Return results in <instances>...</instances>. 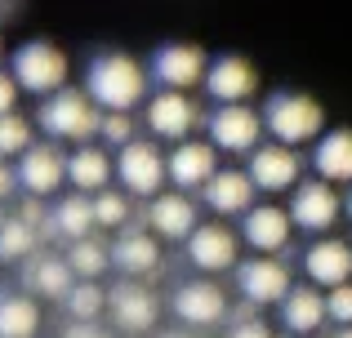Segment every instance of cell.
<instances>
[{
    "label": "cell",
    "instance_id": "obj_40",
    "mask_svg": "<svg viewBox=\"0 0 352 338\" xmlns=\"http://www.w3.org/2000/svg\"><path fill=\"white\" fill-rule=\"evenodd\" d=\"M335 338H352V325H344V330H339V334H335Z\"/></svg>",
    "mask_w": 352,
    "mask_h": 338
},
{
    "label": "cell",
    "instance_id": "obj_41",
    "mask_svg": "<svg viewBox=\"0 0 352 338\" xmlns=\"http://www.w3.org/2000/svg\"><path fill=\"white\" fill-rule=\"evenodd\" d=\"M344 205H348V218H352V191H348V200H344Z\"/></svg>",
    "mask_w": 352,
    "mask_h": 338
},
{
    "label": "cell",
    "instance_id": "obj_14",
    "mask_svg": "<svg viewBox=\"0 0 352 338\" xmlns=\"http://www.w3.org/2000/svg\"><path fill=\"white\" fill-rule=\"evenodd\" d=\"M174 316H179L183 325H192V330H210V325H223L228 321V294L214 285V280H188V285L174 289L170 298Z\"/></svg>",
    "mask_w": 352,
    "mask_h": 338
},
{
    "label": "cell",
    "instance_id": "obj_44",
    "mask_svg": "<svg viewBox=\"0 0 352 338\" xmlns=\"http://www.w3.org/2000/svg\"><path fill=\"white\" fill-rule=\"evenodd\" d=\"M285 338H294V334H285Z\"/></svg>",
    "mask_w": 352,
    "mask_h": 338
},
{
    "label": "cell",
    "instance_id": "obj_37",
    "mask_svg": "<svg viewBox=\"0 0 352 338\" xmlns=\"http://www.w3.org/2000/svg\"><path fill=\"white\" fill-rule=\"evenodd\" d=\"M9 112H18V80L0 71V116H9Z\"/></svg>",
    "mask_w": 352,
    "mask_h": 338
},
{
    "label": "cell",
    "instance_id": "obj_36",
    "mask_svg": "<svg viewBox=\"0 0 352 338\" xmlns=\"http://www.w3.org/2000/svg\"><path fill=\"white\" fill-rule=\"evenodd\" d=\"M228 338H272V330H267L258 316H241L232 330H228Z\"/></svg>",
    "mask_w": 352,
    "mask_h": 338
},
{
    "label": "cell",
    "instance_id": "obj_23",
    "mask_svg": "<svg viewBox=\"0 0 352 338\" xmlns=\"http://www.w3.org/2000/svg\"><path fill=\"white\" fill-rule=\"evenodd\" d=\"M72 285H76V271H72L67 254H32V258L23 263V289L36 298H67Z\"/></svg>",
    "mask_w": 352,
    "mask_h": 338
},
{
    "label": "cell",
    "instance_id": "obj_1",
    "mask_svg": "<svg viewBox=\"0 0 352 338\" xmlns=\"http://www.w3.org/2000/svg\"><path fill=\"white\" fill-rule=\"evenodd\" d=\"M85 94L103 112H134L147 107V67L125 49H103L85 67Z\"/></svg>",
    "mask_w": 352,
    "mask_h": 338
},
{
    "label": "cell",
    "instance_id": "obj_10",
    "mask_svg": "<svg viewBox=\"0 0 352 338\" xmlns=\"http://www.w3.org/2000/svg\"><path fill=\"white\" fill-rule=\"evenodd\" d=\"M236 289H241V298L254 303V307H267V303L281 307L285 294L294 289L290 285V267H285L281 258H272V254H254L250 263L236 267Z\"/></svg>",
    "mask_w": 352,
    "mask_h": 338
},
{
    "label": "cell",
    "instance_id": "obj_17",
    "mask_svg": "<svg viewBox=\"0 0 352 338\" xmlns=\"http://www.w3.org/2000/svg\"><path fill=\"white\" fill-rule=\"evenodd\" d=\"M303 271L317 289H339L352 280V245L339 241V236H321V241L308 245L303 254Z\"/></svg>",
    "mask_w": 352,
    "mask_h": 338
},
{
    "label": "cell",
    "instance_id": "obj_39",
    "mask_svg": "<svg viewBox=\"0 0 352 338\" xmlns=\"http://www.w3.org/2000/svg\"><path fill=\"white\" fill-rule=\"evenodd\" d=\"M18 187H23V178H18V165H5V160H0V200H9Z\"/></svg>",
    "mask_w": 352,
    "mask_h": 338
},
{
    "label": "cell",
    "instance_id": "obj_22",
    "mask_svg": "<svg viewBox=\"0 0 352 338\" xmlns=\"http://www.w3.org/2000/svg\"><path fill=\"white\" fill-rule=\"evenodd\" d=\"M219 173V147L214 143H174L170 152V182L174 191H201Z\"/></svg>",
    "mask_w": 352,
    "mask_h": 338
},
{
    "label": "cell",
    "instance_id": "obj_26",
    "mask_svg": "<svg viewBox=\"0 0 352 338\" xmlns=\"http://www.w3.org/2000/svg\"><path fill=\"white\" fill-rule=\"evenodd\" d=\"M50 223H54V236H63L67 245L94 236V227H98L94 196H85V191H72V196H63L58 205L50 209Z\"/></svg>",
    "mask_w": 352,
    "mask_h": 338
},
{
    "label": "cell",
    "instance_id": "obj_31",
    "mask_svg": "<svg viewBox=\"0 0 352 338\" xmlns=\"http://www.w3.org/2000/svg\"><path fill=\"white\" fill-rule=\"evenodd\" d=\"M63 307H67L72 321H98V316L107 312V289L98 285V280H76L72 294L63 298Z\"/></svg>",
    "mask_w": 352,
    "mask_h": 338
},
{
    "label": "cell",
    "instance_id": "obj_12",
    "mask_svg": "<svg viewBox=\"0 0 352 338\" xmlns=\"http://www.w3.org/2000/svg\"><path fill=\"white\" fill-rule=\"evenodd\" d=\"M245 173L254 178V187L258 191H290V187H299V178H303V160H299V152L294 147H285V143H258L254 152H250V165Z\"/></svg>",
    "mask_w": 352,
    "mask_h": 338
},
{
    "label": "cell",
    "instance_id": "obj_27",
    "mask_svg": "<svg viewBox=\"0 0 352 338\" xmlns=\"http://www.w3.org/2000/svg\"><path fill=\"white\" fill-rule=\"evenodd\" d=\"M312 169L326 182H352V130H330L317 138Z\"/></svg>",
    "mask_w": 352,
    "mask_h": 338
},
{
    "label": "cell",
    "instance_id": "obj_28",
    "mask_svg": "<svg viewBox=\"0 0 352 338\" xmlns=\"http://www.w3.org/2000/svg\"><path fill=\"white\" fill-rule=\"evenodd\" d=\"M41 307L32 294H0V338H36Z\"/></svg>",
    "mask_w": 352,
    "mask_h": 338
},
{
    "label": "cell",
    "instance_id": "obj_9",
    "mask_svg": "<svg viewBox=\"0 0 352 338\" xmlns=\"http://www.w3.org/2000/svg\"><path fill=\"white\" fill-rule=\"evenodd\" d=\"M210 62H214V58H206V49H201V45L174 40V45H161V49H156L152 76H156V85H161V89H183V94H188V89L206 85Z\"/></svg>",
    "mask_w": 352,
    "mask_h": 338
},
{
    "label": "cell",
    "instance_id": "obj_33",
    "mask_svg": "<svg viewBox=\"0 0 352 338\" xmlns=\"http://www.w3.org/2000/svg\"><path fill=\"white\" fill-rule=\"evenodd\" d=\"M27 147H32V121H27V116H18V112L0 116V160L23 156Z\"/></svg>",
    "mask_w": 352,
    "mask_h": 338
},
{
    "label": "cell",
    "instance_id": "obj_24",
    "mask_svg": "<svg viewBox=\"0 0 352 338\" xmlns=\"http://www.w3.org/2000/svg\"><path fill=\"white\" fill-rule=\"evenodd\" d=\"M326 321H330L326 294H321L317 285H294L290 294H285V303H281V325H285V334H294V338L317 334Z\"/></svg>",
    "mask_w": 352,
    "mask_h": 338
},
{
    "label": "cell",
    "instance_id": "obj_2",
    "mask_svg": "<svg viewBox=\"0 0 352 338\" xmlns=\"http://www.w3.org/2000/svg\"><path fill=\"white\" fill-rule=\"evenodd\" d=\"M36 121H41V130L50 134V138L72 143V147H85V143H94L98 130H103V107H98L85 89L67 85L54 98H45L41 112H36Z\"/></svg>",
    "mask_w": 352,
    "mask_h": 338
},
{
    "label": "cell",
    "instance_id": "obj_21",
    "mask_svg": "<svg viewBox=\"0 0 352 338\" xmlns=\"http://www.w3.org/2000/svg\"><path fill=\"white\" fill-rule=\"evenodd\" d=\"M206 89L219 103H245V98L258 94V71H254V62L241 58V53H219V58L210 62Z\"/></svg>",
    "mask_w": 352,
    "mask_h": 338
},
{
    "label": "cell",
    "instance_id": "obj_20",
    "mask_svg": "<svg viewBox=\"0 0 352 338\" xmlns=\"http://www.w3.org/2000/svg\"><path fill=\"white\" fill-rule=\"evenodd\" d=\"M290 227H294L290 209H281V205H254L245 218H241V241H245L254 254H272V258H276V254L290 245Z\"/></svg>",
    "mask_w": 352,
    "mask_h": 338
},
{
    "label": "cell",
    "instance_id": "obj_43",
    "mask_svg": "<svg viewBox=\"0 0 352 338\" xmlns=\"http://www.w3.org/2000/svg\"><path fill=\"white\" fill-rule=\"evenodd\" d=\"M0 58H5V45H0Z\"/></svg>",
    "mask_w": 352,
    "mask_h": 338
},
{
    "label": "cell",
    "instance_id": "obj_7",
    "mask_svg": "<svg viewBox=\"0 0 352 338\" xmlns=\"http://www.w3.org/2000/svg\"><path fill=\"white\" fill-rule=\"evenodd\" d=\"M290 218H294V227L299 232H330V227L344 218V200H339V191H335V182H326V178H312V182H299L294 187V196H290Z\"/></svg>",
    "mask_w": 352,
    "mask_h": 338
},
{
    "label": "cell",
    "instance_id": "obj_34",
    "mask_svg": "<svg viewBox=\"0 0 352 338\" xmlns=\"http://www.w3.org/2000/svg\"><path fill=\"white\" fill-rule=\"evenodd\" d=\"M98 138L107 143V147H129L134 143V121H129V112H103V130H98Z\"/></svg>",
    "mask_w": 352,
    "mask_h": 338
},
{
    "label": "cell",
    "instance_id": "obj_11",
    "mask_svg": "<svg viewBox=\"0 0 352 338\" xmlns=\"http://www.w3.org/2000/svg\"><path fill=\"white\" fill-rule=\"evenodd\" d=\"M107 312H112L116 330L147 334L156 321H161V298H156L143 280H120V285L107 289Z\"/></svg>",
    "mask_w": 352,
    "mask_h": 338
},
{
    "label": "cell",
    "instance_id": "obj_18",
    "mask_svg": "<svg viewBox=\"0 0 352 338\" xmlns=\"http://www.w3.org/2000/svg\"><path fill=\"white\" fill-rule=\"evenodd\" d=\"M112 267L129 280L152 276V271L161 267V236H156L152 227H125L112 241Z\"/></svg>",
    "mask_w": 352,
    "mask_h": 338
},
{
    "label": "cell",
    "instance_id": "obj_25",
    "mask_svg": "<svg viewBox=\"0 0 352 338\" xmlns=\"http://www.w3.org/2000/svg\"><path fill=\"white\" fill-rule=\"evenodd\" d=\"M112 169H116V160L98 143L72 147V156H67V182L76 191H85V196H98V191L112 187Z\"/></svg>",
    "mask_w": 352,
    "mask_h": 338
},
{
    "label": "cell",
    "instance_id": "obj_32",
    "mask_svg": "<svg viewBox=\"0 0 352 338\" xmlns=\"http://www.w3.org/2000/svg\"><path fill=\"white\" fill-rule=\"evenodd\" d=\"M94 214H98V227L107 232H125L129 218H134V205H129V191H98L94 196Z\"/></svg>",
    "mask_w": 352,
    "mask_h": 338
},
{
    "label": "cell",
    "instance_id": "obj_29",
    "mask_svg": "<svg viewBox=\"0 0 352 338\" xmlns=\"http://www.w3.org/2000/svg\"><path fill=\"white\" fill-rule=\"evenodd\" d=\"M32 254H41V232L27 218L9 214L0 223V263H27Z\"/></svg>",
    "mask_w": 352,
    "mask_h": 338
},
{
    "label": "cell",
    "instance_id": "obj_30",
    "mask_svg": "<svg viewBox=\"0 0 352 338\" xmlns=\"http://www.w3.org/2000/svg\"><path fill=\"white\" fill-rule=\"evenodd\" d=\"M67 263H72V271H76V280H98L107 267H112V245L94 241V236L72 241L67 245Z\"/></svg>",
    "mask_w": 352,
    "mask_h": 338
},
{
    "label": "cell",
    "instance_id": "obj_4",
    "mask_svg": "<svg viewBox=\"0 0 352 338\" xmlns=\"http://www.w3.org/2000/svg\"><path fill=\"white\" fill-rule=\"evenodd\" d=\"M67 71L72 62L54 40H27L14 49V80L36 98H54L58 89H67Z\"/></svg>",
    "mask_w": 352,
    "mask_h": 338
},
{
    "label": "cell",
    "instance_id": "obj_3",
    "mask_svg": "<svg viewBox=\"0 0 352 338\" xmlns=\"http://www.w3.org/2000/svg\"><path fill=\"white\" fill-rule=\"evenodd\" d=\"M263 125L272 134V143H285V147H303V143H317L326 134V112L312 94H281L267 98L263 107Z\"/></svg>",
    "mask_w": 352,
    "mask_h": 338
},
{
    "label": "cell",
    "instance_id": "obj_5",
    "mask_svg": "<svg viewBox=\"0 0 352 338\" xmlns=\"http://www.w3.org/2000/svg\"><path fill=\"white\" fill-rule=\"evenodd\" d=\"M116 178L129 196L156 200L165 191V182H170V156L152 138H134L129 147L116 152Z\"/></svg>",
    "mask_w": 352,
    "mask_h": 338
},
{
    "label": "cell",
    "instance_id": "obj_6",
    "mask_svg": "<svg viewBox=\"0 0 352 338\" xmlns=\"http://www.w3.org/2000/svg\"><path fill=\"white\" fill-rule=\"evenodd\" d=\"M143 116H147V130H152L156 138L188 143L192 130L201 125V103L192 94H183V89H161V94L147 98Z\"/></svg>",
    "mask_w": 352,
    "mask_h": 338
},
{
    "label": "cell",
    "instance_id": "obj_8",
    "mask_svg": "<svg viewBox=\"0 0 352 338\" xmlns=\"http://www.w3.org/2000/svg\"><path fill=\"white\" fill-rule=\"evenodd\" d=\"M263 116L245 103H219V112L210 116V143L219 152H232V156H250L263 138Z\"/></svg>",
    "mask_w": 352,
    "mask_h": 338
},
{
    "label": "cell",
    "instance_id": "obj_35",
    "mask_svg": "<svg viewBox=\"0 0 352 338\" xmlns=\"http://www.w3.org/2000/svg\"><path fill=\"white\" fill-rule=\"evenodd\" d=\"M326 312H330V321H335L339 330L352 325V280L339 285V289H326Z\"/></svg>",
    "mask_w": 352,
    "mask_h": 338
},
{
    "label": "cell",
    "instance_id": "obj_19",
    "mask_svg": "<svg viewBox=\"0 0 352 338\" xmlns=\"http://www.w3.org/2000/svg\"><path fill=\"white\" fill-rule=\"evenodd\" d=\"M254 178H250L245 169H219L214 178L201 187V205L210 209V214H219V218H232L241 214L245 218L250 209H254Z\"/></svg>",
    "mask_w": 352,
    "mask_h": 338
},
{
    "label": "cell",
    "instance_id": "obj_42",
    "mask_svg": "<svg viewBox=\"0 0 352 338\" xmlns=\"http://www.w3.org/2000/svg\"><path fill=\"white\" fill-rule=\"evenodd\" d=\"M161 338H192V334H161Z\"/></svg>",
    "mask_w": 352,
    "mask_h": 338
},
{
    "label": "cell",
    "instance_id": "obj_13",
    "mask_svg": "<svg viewBox=\"0 0 352 338\" xmlns=\"http://www.w3.org/2000/svg\"><path fill=\"white\" fill-rule=\"evenodd\" d=\"M236 254H241V241H236L232 227H223V223H201L197 232L188 236V263L197 271H206V276L236 271L241 267Z\"/></svg>",
    "mask_w": 352,
    "mask_h": 338
},
{
    "label": "cell",
    "instance_id": "obj_38",
    "mask_svg": "<svg viewBox=\"0 0 352 338\" xmlns=\"http://www.w3.org/2000/svg\"><path fill=\"white\" fill-rule=\"evenodd\" d=\"M63 338H112V334H107L98 321H72L67 330H63Z\"/></svg>",
    "mask_w": 352,
    "mask_h": 338
},
{
    "label": "cell",
    "instance_id": "obj_15",
    "mask_svg": "<svg viewBox=\"0 0 352 338\" xmlns=\"http://www.w3.org/2000/svg\"><path fill=\"white\" fill-rule=\"evenodd\" d=\"M18 178H23L27 196H54L67 182V156L58 152V143H32L18 156Z\"/></svg>",
    "mask_w": 352,
    "mask_h": 338
},
{
    "label": "cell",
    "instance_id": "obj_16",
    "mask_svg": "<svg viewBox=\"0 0 352 338\" xmlns=\"http://www.w3.org/2000/svg\"><path fill=\"white\" fill-rule=\"evenodd\" d=\"M201 209H197V200L188 196V191H161L156 200H147V209H143V218H147V227H152L161 241H183L188 245V236L201 227Z\"/></svg>",
    "mask_w": 352,
    "mask_h": 338
}]
</instances>
